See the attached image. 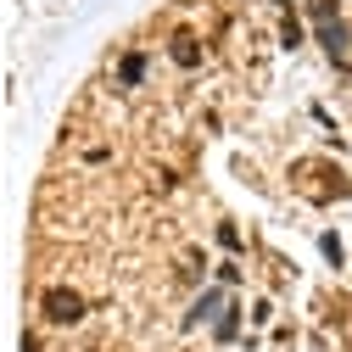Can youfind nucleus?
Wrapping results in <instances>:
<instances>
[{"instance_id":"6e6552de","label":"nucleus","mask_w":352,"mask_h":352,"mask_svg":"<svg viewBox=\"0 0 352 352\" xmlns=\"http://www.w3.org/2000/svg\"><path fill=\"white\" fill-rule=\"evenodd\" d=\"M218 246H230V252H241V230H235V224H224V230H218Z\"/></svg>"},{"instance_id":"9d476101","label":"nucleus","mask_w":352,"mask_h":352,"mask_svg":"<svg viewBox=\"0 0 352 352\" xmlns=\"http://www.w3.org/2000/svg\"><path fill=\"white\" fill-rule=\"evenodd\" d=\"M319 246H324V257H330V263H336V269H341V241H336V235H324Z\"/></svg>"},{"instance_id":"f03ea898","label":"nucleus","mask_w":352,"mask_h":352,"mask_svg":"<svg viewBox=\"0 0 352 352\" xmlns=\"http://www.w3.org/2000/svg\"><path fill=\"white\" fill-rule=\"evenodd\" d=\"M224 307H230V302H224V291H207V296H201V302L190 307V314H185V324H201V319H218V314H224Z\"/></svg>"},{"instance_id":"20e7f679","label":"nucleus","mask_w":352,"mask_h":352,"mask_svg":"<svg viewBox=\"0 0 352 352\" xmlns=\"http://www.w3.org/2000/svg\"><path fill=\"white\" fill-rule=\"evenodd\" d=\"M140 78H146V56H140V51H129V56L118 62V84H123V90H135Z\"/></svg>"},{"instance_id":"0eeeda50","label":"nucleus","mask_w":352,"mask_h":352,"mask_svg":"<svg viewBox=\"0 0 352 352\" xmlns=\"http://www.w3.org/2000/svg\"><path fill=\"white\" fill-rule=\"evenodd\" d=\"M307 12H314L319 23H336V0H307Z\"/></svg>"},{"instance_id":"39448f33","label":"nucleus","mask_w":352,"mask_h":352,"mask_svg":"<svg viewBox=\"0 0 352 352\" xmlns=\"http://www.w3.org/2000/svg\"><path fill=\"white\" fill-rule=\"evenodd\" d=\"M212 336H218V341H235V336H241V307H235V302L212 319Z\"/></svg>"},{"instance_id":"7ed1b4c3","label":"nucleus","mask_w":352,"mask_h":352,"mask_svg":"<svg viewBox=\"0 0 352 352\" xmlns=\"http://www.w3.org/2000/svg\"><path fill=\"white\" fill-rule=\"evenodd\" d=\"M319 39H324V51H330V56H346L352 28H346V23H324V28H319Z\"/></svg>"},{"instance_id":"423d86ee","label":"nucleus","mask_w":352,"mask_h":352,"mask_svg":"<svg viewBox=\"0 0 352 352\" xmlns=\"http://www.w3.org/2000/svg\"><path fill=\"white\" fill-rule=\"evenodd\" d=\"M173 62H179V67H196V62H201V51H196V39H190V34L173 39Z\"/></svg>"},{"instance_id":"f257e3e1","label":"nucleus","mask_w":352,"mask_h":352,"mask_svg":"<svg viewBox=\"0 0 352 352\" xmlns=\"http://www.w3.org/2000/svg\"><path fill=\"white\" fill-rule=\"evenodd\" d=\"M39 307H45L51 324H78V319H84V296H78V291H62V285L45 291V302H39Z\"/></svg>"},{"instance_id":"1a4fd4ad","label":"nucleus","mask_w":352,"mask_h":352,"mask_svg":"<svg viewBox=\"0 0 352 352\" xmlns=\"http://www.w3.org/2000/svg\"><path fill=\"white\" fill-rule=\"evenodd\" d=\"M280 39H285V45H302V23H291V17H285V28H280Z\"/></svg>"}]
</instances>
